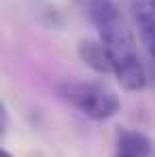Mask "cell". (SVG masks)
<instances>
[{"instance_id":"6da1fadb","label":"cell","mask_w":155,"mask_h":157,"mask_svg":"<svg viewBox=\"0 0 155 157\" xmlns=\"http://www.w3.org/2000/svg\"><path fill=\"white\" fill-rule=\"evenodd\" d=\"M85 17L96 28L98 38L110 57L113 75L126 91H140L147 85V70L140 62L136 40L126 17L113 0H79Z\"/></svg>"},{"instance_id":"7a4b0ae2","label":"cell","mask_w":155,"mask_h":157,"mask_svg":"<svg viewBox=\"0 0 155 157\" xmlns=\"http://www.w3.org/2000/svg\"><path fill=\"white\" fill-rule=\"evenodd\" d=\"M60 96L77 108L81 115L94 121H106L115 117L121 108V102L115 91L104 87L100 83H89V81H66L57 87Z\"/></svg>"},{"instance_id":"3957f363","label":"cell","mask_w":155,"mask_h":157,"mask_svg":"<svg viewBox=\"0 0 155 157\" xmlns=\"http://www.w3.org/2000/svg\"><path fill=\"white\" fill-rule=\"evenodd\" d=\"M132 21L138 30V36L155 59V0H132Z\"/></svg>"},{"instance_id":"277c9868","label":"cell","mask_w":155,"mask_h":157,"mask_svg":"<svg viewBox=\"0 0 155 157\" xmlns=\"http://www.w3.org/2000/svg\"><path fill=\"white\" fill-rule=\"evenodd\" d=\"M79 57L83 59L85 66H89L98 75L113 72L110 57H108V53H106V49H104V45L100 40H91V38L81 40V45H79Z\"/></svg>"},{"instance_id":"5b68a950","label":"cell","mask_w":155,"mask_h":157,"mask_svg":"<svg viewBox=\"0 0 155 157\" xmlns=\"http://www.w3.org/2000/svg\"><path fill=\"white\" fill-rule=\"evenodd\" d=\"M117 147H119V155H130V157H147L153 151L151 138L136 130L117 132Z\"/></svg>"},{"instance_id":"8992f818","label":"cell","mask_w":155,"mask_h":157,"mask_svg":"<svg viewBox=\"0 0 155 157\" xmlns=\"http://www.w3.org/2000/svg\"><path fill=\"white\" fill-rule=\"evenodd\" d=\"M0 157H13V155H11L6 149H2V151H0Z\"/></svg>"},{"instance_id":"52a82bcc","label":"cell","mask_w":155,"mask_h":157,"mask_svg":"<svg viewBox=\"0 0 155 157\" xmlns=\"http://www.w3.org/2000/svg\"><path fill=\"white\" fill-rule=\"evenodd\" d=\"M149 77L153 78V85H155V59H153V68H151V75H149Z\"/></svg>"},{"instance_id":"ba28073f","label":"cell","mask_w":155,"mask_h":157,"mask_svg":"<svg viewBox=\"0 0 155 157\" xmlns=\"http://www.w3.org/2000/svg\"><path fill=\"white\" fill-rule=\"evenodd\" d=\"M117 157H130V155H117Z\"/></svg>"}]
</instances>
